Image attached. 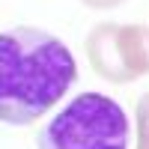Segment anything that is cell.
<instances>
[{"mask_svg": "<svg viewBox=\"0 0 149 149\" xmlns=\"http://www.w3.org/2000/svg\"><path fill=\"white\" fill-rule=\"evenodd\" d=\"M39 149H128L125 110L102 93H84L45 125Z\"/></svg>", "mask_w": 149, "mask_h": 149, "instance_id": "2", "label": "cell"}, {"mask_svg": "<svg viewBox=\"0 0 149 149\" xmlns=\"http://www.w3.org/2000/svg\"><path fill=\"white\" fill-rule=\"evenodd\" d=\"M84 6H90V9H113L119 3H125V0H81Z\"/></svg>", "mask_w": 149, "mask_h": 149, "instance_id": "5", "label": "cell"}, {"mask_svg": "<svg viewBox=\"0 0 149 149\" xmlns=\"http://www.w3.org/2000/svg\"><path fill=\"white\" fill-rule=\"evenodd\" d=\"M86 57L107 81H131L149 72V36L137 24H98L86 36Z\"/></svg>", "mask_w": 149, "mask_h": 149, "instance_id": "3", "label": "cell"}, {"mask_svg": "<svg viewBox=\"0 0 149 149\" xmlns=\"http://www.w3.org/2000/svg\"><path fill=\"white\" fill-rule=\"evenodd\" d=\"M146 36H149V30H146Z\"/></svg>", "mask_w": 149, "mask_h": 149, "instance_id": "6", "label": "cell"}, {"mask_svg": "<svg viewBox=\"0 0 149 149\" xmlns=\"http://www.w3.org/2000/svg\"><path fill=\"white\" fill-rule=\"evenodd\" d=\"M78 78L72 51L39 27L0 33V119L30 125L48 113Z\"/></svg>", "mask_w": 149, "mask_h": 149, "instance_id": "1", "label": "cell"}, {"mask_svg": "<svg viewBox=\"0 0 149 149\" xmlns=\"http://www.w3.org/2000/svg\"><path fill=\"white\" fill-rule=\"evenodd\" d=\"M140 149H149V95L140 102Z\"/></svg>", "mask_w": 149, "mask_h": 149, "instance_id": "4", "label": "cell"}]
</instances>
